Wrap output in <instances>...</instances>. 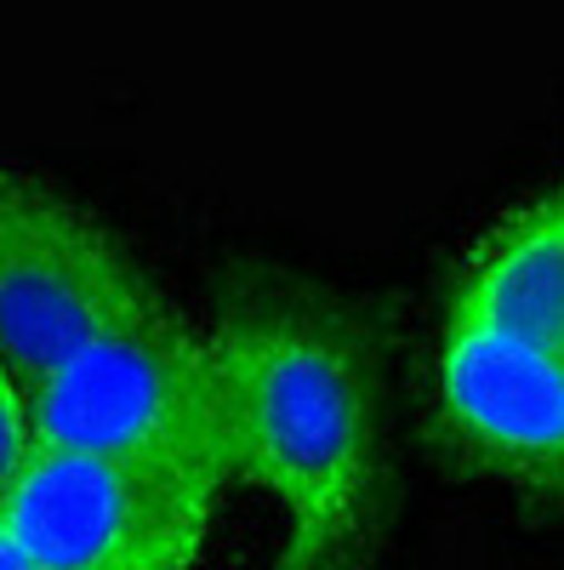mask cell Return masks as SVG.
I'll return each mask as SVG.
<instances>
[{
  "mask_svg": "<svg viewBox=\"0 0 564 570\" xmlns=\"http://www.w3.org/2000/svg\"><path fill=\"white\" fill-rule=\"evenodd\" d=\"M439 411L479 462L564 485V343L451 320L439 343Z\"/></svg>",
  "mask_w": 564,
  "mask_h": 570,
  "instance_id": "5b68a950",
  "label": "cell"
},
{
  "mask_svg": "<svg viewBox=\"0 0 564 570\" xmlns=\"http://www.w3.org/2000/svg\"><path fill=\"white\" fill-rule=\"evenodd\" d=\"M211 502L217 480L200 473L29 440L0 519L46 570H188Z\"/></svg>",
  "mask_w": 564,
  "mask_h": 570,
  "instance_id": "3957f363",
  "label": "cell"
},
{
  "mask_svg": "<svg viewBox=\"0 0 564 570\" xmlns=\"http://www.w3.org/2000/svg\"><path fill=\"white\" fill-rule=\"evenodd\" d=\"M0 570H46V564H40V559L7 531V519H0Z\"/></svg>",
  "mask_w": 564,
  "mask_h": 570,
  "instance_id": "ba28073f",
  "label": "cell"
},
{
  "mask_svg": "<svg viewBox=\"0 0 564 570\" xmlns=\"http://www.w3.org/2000/svg\"><path fill=\"white\" fill-rule=\"evenodd\" d=\"M29 440H34V428H29V389H23V376L12 371V360L0 354V491L12 485L18 462L29 456Z\"/></svg>",
  "mask_w": 564,
  "mask_h": 570,
  "instance_id": "52a82bcc",
  "label": "cell"
},
{
  "mask_svg": "<svg viewBox=\"0 0 564 570\" xmlns=\"http://www.w3.org/2000/svg\"><path fill=\"white\" fill-rule=\"evenodd\" d=\"M451 320L564 343V188L513 212L456 279Z\"/></svg>",
  "mask_w": 564,
  "mask_h": 570,
  "instance_id": "8992f818",
  "label": "cell"
},
{
  "mask_svg": "<svg viewBox=\"0 0 564 570\" xmlns=\"http://www.w3.org/2000/svg\"><path fill=\"white\" fill-rule=\"evenodd\" d=\"M34 440L228 480L217 376L206 337L160 308H137L80 343L29 389Z\"/></svg>",
  "mask_w": 564,
  "mask_h": 570,
  "instance_id": "7a4b0ae2",
  "label": "cell"
},
{
  "mask_svg": "<svg viewBox=\"0 0 564 570\" xmlns=\"http://www.w3.org/2000/svg\"><path fill=\"white\" fill-rule=\"evenodd\" d=\"M155 292L80 206L34 177L0 171V354L23 389Z\"/></svg>",
  "mask_w": 564,
  "mask_h": 570,
  "instance_id": "277c9868",
  "label": "cell"
},
{
  "mask_svg": "<svg viewBox=\"0 0 564 570\" xmlns=\"http://www.w3.org/2000/svg\"><path fill=\"white\" fill-rule=\"evenodd\" d=\"M228 480L274 491V570H354L376 513V376L359 331L308 297H246L206 337Z\"/></svg>",
  "mask_w": 564,
  "mask_h": 570,
  "instance_id": "6da1fadb",
  "label": "cell"
}]
</instances>
